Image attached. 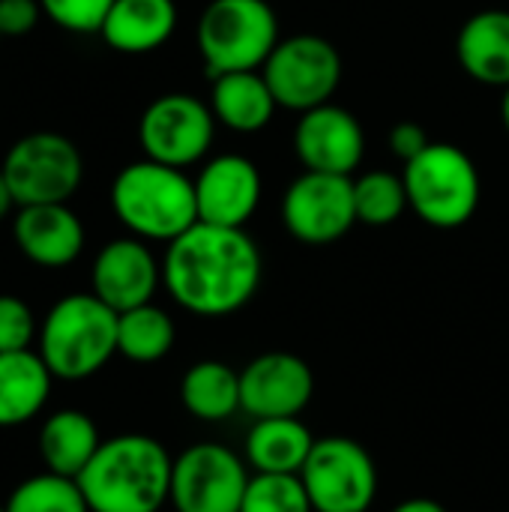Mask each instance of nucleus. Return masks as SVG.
<instances>
[{"label": "nucleus", "instance_id": "72a5a7b5", "mask_svg": "<svg viewBox=\"0 0 509 512\" xmlns=\"http://www.w3.org/2000/svg\"><path fill=\"white\" fill-rule=\"evenodd\" d=\"M12 207H18V204H15L12 189H9V183H6V177H3V171H0V222H3L6 216H12Z\"/></svg>", "mask_w": 509, "mask_h": 512}, {"label": "nucleus", "instance_id": "5701e85b", "mask_svg": "<svg viewBox=\"0 0 509 512\" xmlns=\"http://www.w3.org/2000/svg\"><path fill=\"white\" fill-rule=\"evenodd\" d=\"M315 441L297 417L258 420L246 435V462L255 474H300Z\"/></svg>", "mask_w": 509, "mask_h": 512}, {"label": "nucleus", "instance_id": "bb28decb", "mask_svg": "<svg viewBox=\"0 0 509 512\" xmlns=\"http://www.w3.org/2000/svg\"><path fill=\"white\" fill-rule=\"evenodd\" d=\"M354 207L357 222L384 228L393 225L408 210V189L405 180L390 171H369L354 180Z\"/></svg>", "mask_w": 509, "mask_h": 512}, {"label": "nucleus", "instance_id": "412c9836", "mask_svg": "<svg viewBox=\"0 0 509 512\" xmlns=\"http://www.w3.org/2000/svg\"><path fill=\"white\" fill-rule=\"evenodd\" d=\"M276 96L261 69L255 72H228L213 78L210 90V111L216 123L228 126L231 132H261L276 114Z\"/></svg>", "mask_w": 509, "mask_h": 512}, {"label": "nucleus", "instance_id": "7ed1b4c3", "mask_svg": "<svg viewBox=\"0 0 509 512\" xmlns=\"http://www.w3.org/2000/svg\"><path fill=\"white\" fill-rule=\"evenodd\" d=\"M111 210L138 240L171 243L198 222L195 180L153 159L129 162L111 183Z\"/></svg>", "mask_w": 509, "mask_h": 512}, {"label": "nucleus", "instance_id": "20e7f679", "mask_svg": "<svg viewBox=\"0 0 509 512\" xmlns=\"http://www.w3.org/2000/svg\"><path fill=\"white\" fill-rule=\"evenodd\" d=\"M36 351L54 381H87L117 354V312L93 291L66 294L45 312Z\"/></svg>", "mask_w": 509, "mask_h": 512}, {"label": "nucleus", "instance_id": "f704fd0d", "mask_svg": "<svg viewBox=\"0 0 509 512\" xmlns=\"http://www.w3.org/2000/svg\"><path fill=\"white\" fill-rule=\"evenodd\" d=\"M501 117H504V126H507V132H509V87L504 90V102H501Z\"/></svg>", "mask_w": 509, "mask_h": 512}, {"label": "nucleus", "instance_id": "b1692460", "mask_svg": "<svg viewBox=\"0 0 509 512\" xmlns=\"http://www.w3.org/2000/svg\"><path fill=\"white\" fill-rule=\"evenodd\" d=\"M183 408L204 423H222L240 411V372L219 360H201L180 381Z\"/></svg>", "mask_w": 509, "mask_h": 512}, {"label": "nucleus", "instance_id": "a878e982", "mask_svg": "<svg viewBox=\"0 0 509 512\" xmlns=\"http://www.w3.org/2000/svg\"><path fill=\"white\" fill-rule=\"evenodd\" d=\"M3 507L6 512H90L78 480L51 471H42L18 483Z\"/></svg>", "mask_w": 509, "mask_h": 512}, {"label": "nucleus", "instance_id": "f8f14e48", "mask_svg": "<svg viewBox=\"0 0 509 512\" xmlns=\"http://www.w3.org/2000/svg\"><path fill=\"white\" fill-rule=\"evenodd\" d=\"M282 222L306 246H330L357 222L354 180L342 174L303 171L282 195Z\"/></svg>", "mask_w": 509, "mask_h": 512}, {"label": "nucleus", "instance_id": "4468645a", "mask_svg": "<svg viewBox=\"0 0 509 512\" xmlns=\"http://www.w3.org/2000/svg\"><path fill=\"white\" fill-rule=\"evenodd\" d=\"M294 150L306 171L351 177L363 162L366 135L351 111L327 102L300 114L294 129Z\"/></svg>", "mask_w": 509, "mask_h": 512}, {"label": "nucleus", "instance_id": "0eeeda50", "mask_svg": "<svg viewBox=\"0 0 509 512\" xmlns=\"http://www.w3.org/2000/svg\"><path fill=\"white\" fill-rule=\"evenodd\" d=\"M18 207L66 204L84 177L78 147L60 132H30L18 138L0 165Z\"/></svg>", "mask_w": 509, "mask_h": 512}, {"label": "nucleus", "instance_id": "f3484780", "mask_svg": "<svg viewBox=\"0 0 509 512\" xmlns=\"http://www.w3.org/2000/svg\"><path fill=\"white\" fill-rule=\"evenodd\" d=\"M12 240L30 264L63 270L81 258L87 234L69 204H27L12 219Z\"/></svg>", "mask_w": 509, "mask_h": 512}, {"label": "nucleus", "instance_id": "7c9ffc66", "mask_svg": "<svg viewBox=\"0 0 509 512\" xmlns=\"http://www.w3.org/2000/svg\"><path fill=\"white\" fill-rule=\"evenodd\" d=\"M42 3L39 0H0V33L24 36L39 24Z\"/></svg>", "mask_w": 509, "mask_h": 512}, {"label": "nucleus", "instance_id": "a211bd4d", "mask_svg": "<svg viewBox=\"0 0 509 512\" xmlns=\"http://www.w3.org/2000/svg\"><path fill=\"white\" fill-rule=\"evenodd\" d=\"M177 30L174 0H114L99 36L120 54H150Z\"/></svg>", "mask_w": 509, "mask_h": 512}, {"label": "nucleus", "instance_id": "9b49d317", "mask_svg": "<svg viewBox=\"0 0 509 512\" xmlns=\"http://www.w3.org/2000/svg\"><path fill=\"white\" fill-rule=\"evenodd\" d=\"M249 486L243 459L222 444H192L174 459L171 504L177 512H240Z\"/></svg>", "mask_w": 509, "mask_h": 512}, {"label": "nucleus", "instance_id": "f257e3e1", "mask_svg": "<svg viewBox=\"0 0 509 512\" xmlns=\"http://www.w3.org/2000/svg\"><path fill=\"white\" fill-rule=\"evenodd\" d=\"M261 270V252L243 228L195 222L168 243L162 285L180 309L201 318H225L255 297Z\"/></svg>", "mask_w": 509, "mask_h": 512}, {"label": "nucleus", "instance_id": "f03ea898", "mask_svg": "<svg viewBox=\"0 0 509 512\" xmlns=\"http://www.w3.org/2000/svg\"><path fill=\"white\" fill-rule=\"evenodd\" d=\"M174 459L150 435H117L75 477L90 512H159L171 501Z\"/></svg>", "mask_w": 509, "mask_h": 512}, {"label": "nucleus", "instance_id": "aec40b11", "mask_svg": "<svg viewBox=\"0 0 509 512\" xmlns=\"http://www.w3.org/2000/svg\"><path fill=\"white\" fill-rule=\"evenodd\" d=\"M54 375L39 351L0 354V429H15L42 414L51 396Z\"/></svg>", "mask_w": 509, "mask_h": 512}, {"label": "nucleus", "instance_id": "cd10ccee", "mask_svg": "<svg viewBox=\"0 0 509 512\" xmlns=\"http://www.w3.org/2000/svg\"><path fill=\"white\" fill-rule=\"evenodd\" d=\"M240 512H315V507L300 474H255Z\"/></svg>", "mask_w": 509, "mask_h": 512}, {"label": "nucleus", "instance_id": "c9c22d12", "mask_svg": "<svg viewBox=\"0 0 509 512\" xmlns=\"http://www.w3.org/2000/svg\"><path fill=\"white\" fill-rule=\"evenodd\" d=\"M0 512H6V507H3V504H0Z\"/></svg>", "mask_w": 509, "mask_h": 512}, {"label": "nucleus", "instance_id": "393cba45", "mask_svg": "<svg viewBox=\"0 0 509 512\" xmlns=\"http://www.w3.org/2000/svg\"><path fill=\"white\" fill-rule=\"evenodd\" d=\"M174 339L177 330L171 315L153 303L117 315V354L132 363H159L171 354Z\"/></svg>", "mask_w": 509, "mask_h": 512}, {"label": "nucleus", "instance_id": "4be33fe9", "mask_svg": "<svg viewBox=\"0 0 509 512\" xmlns=\"http://www.w3.org/2000/svg\"><path fill=\"white\" fill-rule=\"evenodd\" d=\"M102 438L90 414L63 408L54 411L39 429V459L45 471L60 477H78L96 456Z\"/></svg>", "mask_w": 509, "mask_h": 512}, {"label": "nucleus", "instance_id": "6ab92c4d", "mask_svg": "<svg viewBox=\"0 0 509 512\" xmlns=\"http://www.w3.org/2000/svg\"><path fill=\"white\" fill-rule=\"evenodd\" d=\"M462 69L489 87H509V12L483 9L471 15L456 36Z\"/></svg>", "mask_w": 509, "mask_h": 512}, {"label": "nucleus", "instance_id": "2eb2a0df", "mask_svg": "<svg viewBox=\"0 0 509 512\" xmlns=\"http://www.w3.org/2000/svg\"><path fill=\"white\" fill-rule=\"evenodd\" d=\"M162 282V264L138 237H120L99 249L90 270L93 294L117 315L153 300Z\"/></svg>", "mask_w": 509, "mask_h": 512}, {"label": "nucleus", "instance_id": "39448f33", "mask_svg": "<svg viewBox=\"0 0 509 512\" xmlns=\"http://www.w3.org/2000/svg\"><path fill=\"white\" fill-rule=\"evenodd\" d=\"M408 207L432 228L450 231L471 222L480 207L483 183L474 159L456 144L432 141L417 159L405 162Z\"/></svg>", "mask_w": 509, "mask_h": 512}, {"label": "nucleus", "instance_id": "473e14b6", "mask_svg": "<svg viewBox=\"0 0 509 512\" xmlns=\"http://www.w3.org/2000/svg\"><path fill=\"white\" fill-rule=\"evenodd\" d=\"M393 512H447L444 504L432 501V498H408L399 507H393Z\"/></svg>", "mask_w": 509, "mask_h": 512}, {"label": "nucleus", "instance_id": "c85d7f7f", "mask_svg": "<svg viewBox=\"0 0 509 512\" xmlns=\"http://www.w3.org/2000/svg\"><path fill=\"white\" fill-rule=\"evenodd\" d=\"M42 15L69 33H99L114 0H39Z\"/></svg>", "mask_w": 509, "mask_h": 512}, {"label": "nucleus", "instance_id": "1a4fd4ad", "mask_svg": "<svg viewBox=\"0 0 509 512\" xmlns=\"http://www.w3.org/2000/svg\"><path fill=\"white\" fill-rule=\"evenodd\" d=\"M300 480L315 512H369L378 492V471L363 444L354 438H318Z\"/></svg>", "mask_w": 509, "mask_h": 512}, {"label": "nucleus", "instance_id": "c756f323", "mask_svg": "<svg viewBox=\"0 0 509 512\" xmlns=\"http://www.w3.org/2000/svg\"><path fill=\"white\" fill-rule=\"evenodd\" d=\"M36 339L39 324L33 309L15 294H0V354L30 351Z\"/></svg>", "mask_w": 509, "mask_h": 512}, {"label": "nucleus", "instance_id": "2f4dec72", "mask_svg": "<svg viewBox=\"0 0 509 512\" xmlns=\"http://www.w3.org/2000/svg\"><path fill=\"white\" fill-rule=\"evenodd\" d=\"M429 144H432V141H429L426 129H423L420 123H414V120H402V123H396L393 132H390V147H393V153H396L402 162L417 159Z\"/></svg>", "mask_w": 509, "mask_h": 512}, {"label": "nucleus", "instance_id": "9d476101", "mask_svg": "<svg viewBox=\"0 0 509 512\" xmlns=\"http://www.w3.org/2000/svg\"><path fill=\"white\" fill-rule=\"evenodd\" d=\"M216 117L210 105L189 93H165L153 99L138 120V141L147 159L189 168L201 162L213 144Z\"/></svg>", "mask_w": 509, "mask_h": 512}, {"label": "nucleus", "instance_id": "6e6552de", "mask_svg": "<svg viewBox=\"0 0 509 512\" xmlns=\"http://www.w3.org/2000/svg\"><path fill=\"white\" fill-rule=\"evenodd\" d=\"M261 72L276 96V105L303 114L333 99L342 81V57L324 36L300 33L279 39Z\"/></svg>", "mask_w": 509, "mask_h": 512}, {"label": "nucleus", "instance_id": "dca6fc26", "mask_svg": "<svg viewBox=\"0 0 509 512\" xmlns=\"http://www.w3.org/2000/svg\"><path fill=\"white\" fill-rule=\"evenodd\" d=\"M198 222L243 228L261 201V174L252 159L222 153L195 177Z\"/></svg>", "mask_w": 509, "mask_h": 512}, {"label": "nucleus", "instance_id": "e433bc0d", "mask_svg": "<svg viewBox=\"0 0 509 512\" xmlns=\"http://www.w3.org/2000/svg\"><path fill=\"white\" fill-rule=\"evenodd\" d=\"M0 36H3V33H0Z\"/></svg>", "mask_w": 509, "mask_h": 512}, {"label": "nucleus", "instance_id": "423d86ee", "mask_svg": "<svg viewBox=\"0 0 509 512\" xmlns=\"http://www.w3.org/2000/svg\"><path fill=\"white\" fill-rule=\"evenodd\" d=\"M279 45V21L267 0H210L198 18V51L210 78L264 69Z\"/></svg>", "mask_w": 509, "mask_h": 512}, {"label": "nucleus", "instance_id": "ddd939ff", "mask_svg": "<svg viewBox=\"0 0 509 512\" xmlns=\"http://www.w3.org/2000/svg\"><path fill=\"white\" fill-rule=\"evenodd\" d=\"M315 396L309 363L288 351H267L240 372V408L255 420L300 417Z\"/></svg>", "mask_w": 509, "mask_h": 512}]
</instances>
